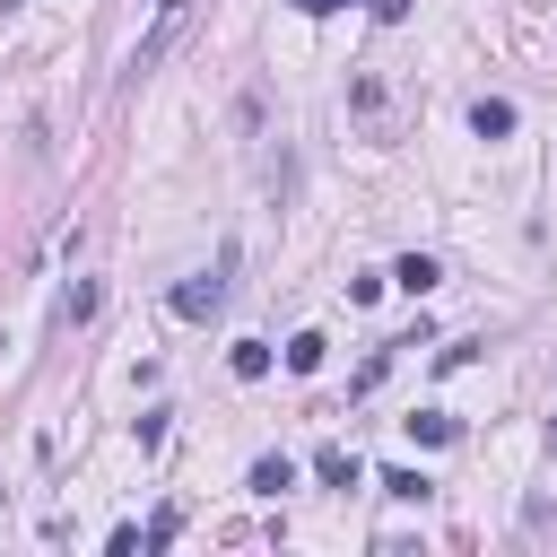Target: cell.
I'll list each match as a JSON object with an SVG mask.
<instances>
[{
    "instance_id": "cell-9",
    "label": "cell",
    "mask_w": 557,
    "mask_h": 557,
    "mask_svg": "<svg viewBox=\"0 0 557 557\" xmlns=\"http://www.w3.org/2000/svg\"><path fill=\"white\" fill-rule=\"evenodd\" d=\"M322 348H331L322 331H296V339H287V374H313V366H322Z\"/></svg>"
},
{
    "instance_id": "cell-7",
    "label": "cell",
    "mask_w": 557,
    "mask_h": 557,
    "mask_svg": "<svg viewBox=\"0 0 557 557\" xmlns=\"http://www.w3.org/2000/svg\"><path fill=\"white\" fill-rule=\"evenodd\" d=\"M96 305H104V287H96V278H78V287L61 296V322L78 331V322H96Z\"/></svg>"
},
{
    "instance_id": "cell-1",
    "label": "cell",
    "mask_w": 557,
    "mask_h": 557,
    "mask_svg": "<svg viewBox=\"0 0 557 557\" xmlns=\"http://www.w3.org/2000/svg\"><path fill=\"white\" fill-rule=\"evenodd\" d=\"M183 26H191V0H165V9H157V26L131 44V78H148V70H157V61L183 44Z\"/></svg>"
},
{
    "instance_id": "cell-3",
    "label": "cell",
    "mask_w": 557,
    "mask_h": 557,
    "mask_svg": "<svg viewBox=\"0 0 557 557\" xmlns=\"http://www.w3.org/2000/svg\"><path fill=\"white\" fill-rule=\"evenodd\" d=\"M392 287H409V296H435V287H444V261H435V252H400V261H392Z\"/></svg>"
},
{
    "instance_id": "cell-12",
    "label": "cell",
    "mask_w": 557,
    "mask_h": 557,
    "mask_svg": "<svg viewBox=\"0 0 557 557\" xmlns=\"http://www.w3.org/2000/svg\"><path fill=\"white\" fill-rule=\"evenodd\" d=\"M131 435H139V453H157V444H165V409H148V418H131Z\"/></svg>"
},
{
    "instance_id": "cell-13",
    "label": "cell",
    "mask_w": 557,
    "mask_h": 557,
    "mask_svg": "<svg viewBox=\"0 0 557 557\" xmlns=\"http://www.w3.org/2000/svg\"><path fill=\"white\" fill-rule=\"evenodd\" d=\"M366 9H374L383 26H400V17H409V0H366Z\"/></svg>"
},
{
    "instance_id": "cell-8",
    "label": "cell",
    "mask_w": 557,
    "mask_h": 557,
    "mask_svg": "<svg viewBox=\"0 0 557 557\" xmlns=\"http://www.w3.org/2000/svg\"><path fill=\"white\" fill-rule=\"evenodd\" d=\"M383 496H400V505H426V496H435V479H426V470H383Z\"/></svg>"
},
{
    "instance_id": "cell-11",
    "label": "cell",
    "mask_w": 557,
    "mask_h": 557,
    "mask_svg": "<svg viewBox=\"0 0 557 557\" xmlns=\"http://www.w3.org/2000/svg\"><path fill=\"white\" fill-rule=\"evenodd\" d=\"M409 435H418V444H453L461 426H453V409H418V418H409Z\"/></svg>"
},
{
    "instance_id": "cell-15",
    "label": "cell",
    "mask_w": 557,
    "mask_h": 557,
    "mask_svg": "<svg viewBox=\"0 0 557 557\" xmlns=\"http://www.w3.org/2000/svg\"><path fill=\"white\" fill-rule=\"evenodd\" d=\"M548 453H557V426H548Z\"/></svg>"
},
{
    "instance_id": "cell-2",
    "label": "cell",
    "mask_w": 557,
    "mask_h": 557,
    "mask_svg": "<svg viewBox=\"0 0 557 557\" xmlns=\"http://www.w3.org/2000/svg\"><path fill=\"white\" fill-rule=\"evenodd\" d=\"M165 305H174V313H183V322H209V313H218V305H226V278H209V270H200V278H183V287H174V296H165Z\"/></svg>"
},
{
    "instance_id": "cell-14",
    "label": "cell",
    "mask_w": 557,
    "mask_h": 557,
    "mask_svg": "<svg viewBox=\"0 0 557 557\" xmlns=\"http://www.w3.org/2000/svg\"><path fill=\"white\" fill-rule=\"evenodd\" d=\"M296 9H305V17H322V9H348V0H296Z\"/></svg>"
},
{
    "instance_id": "cell-4",
    "label": "cell",
    "mask_w": 557,
    "mask_h": 557,
    "mask_svg": "<svg viewBox=\"0 0 557 557\" xmlns=\"http://www.w3.org/2000/svg\"><path fill=\"white\" fill-rule=\"evenodd\" d=\"M313 479H322V487H357V479H366V461H357L348 444H322V453H313Z\"/></svg>"
},
{
    "instance_id": "cell-5",
    "label": "cell",
    "mask_w": 557,
    "mask_h": 557,
    "mask_svg": "<svg viewBox=\"0 0 557 557\" xmlns=\"http://www.w3.org/2000/svg\"><path fill=\"white\" fill-rule=\"evenodd\" d=\"M244 487H252V496H287V487H296V461H287V453H261Z\"/></svg>"
},
{
    "instance_id": "cell-10",
    "label": "cell",
    "mask_w": 557,
    "mask_h": 557,
    "mask_svg": "<svg viewBox=\"0 0 557 557\" xmlns=\"http://www.w3.org/2000/svg\"><path fill=\"white\" fill-rule=\"evenodd\" d=\"M226 366H235L244 383H261V374H270V348H261V339H235V348H226Z\"/></svg>"
},
{
    "instance_id": "cell-6",
    "label": "cell",
    "mask_w": 557,
    "mask_h": 557,
    "mask_svg": "<svg viewBox=\"0 0 557 557\" xmlns=\"http://www.w3.org/2000/svg\"><path fill=\"white\" fill-rule=\"evenodd\" d=\"M470 131H479V139H513V104H505V96H479V104H470Z\"/></svg>"
}]
</instances>
